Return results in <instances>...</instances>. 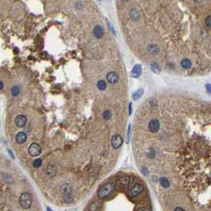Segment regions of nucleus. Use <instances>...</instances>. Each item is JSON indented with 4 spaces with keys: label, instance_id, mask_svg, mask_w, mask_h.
Listing matches in <instances>:
<instances>
[{
    "label": "nucleus",
    "instance_id": "f257e3e1",
    "mask_svg": "<svg viewBox=\"0 0 211 211\" xmlns=\"http://www.w3.org/2000/svg\"><path fill=\"white\" fill-rule=\"evenodd\" d=\"M115 190V185L113 183H107L106 184L102 186L98 192V197L101 199L107 198L112 195Z\"/></svg>",
    "mask_w": 211,
    "mask_h": 211
},
{
    "label": "nucleus",
    "instance_id": "f03ea898",
    "mask_svg": "<svg viewBox=\"0 0 211 211\" xmlns=\"http://www.w3.org/2000/svg\"><path fill=\"white\" fill-rule=\"evenodd\" d=\"M32 202H33L32 195L28 192H24L20 196L19 203L23 209H29L31 206Z\"/></svg>",
    "mask_w": 211,
    "mask_h": 211
},
{
    "label": "nucleus",
    "instance_id": "7ed1b4c3",
    "mask_svg": "<svg viewBox=\"0 0 211 211\" xmlns=\"http://www.w3.org/2000/svg\"><path fill=\"white\" fill-rule=\"evenodd\" d=\"M143 191H144V186L137 183L130 188L129 191V196L130 198H135L137 195H140Z\"/></svg>",
    "mask_w": 211,
    "mask_h": 211
},
{
    "label": "nucleus",
    "instance_id": "20e7f679",
    "mask_svg": "<svg viewBox=\"0 0 211 211\" xmlns=\"http://www.w3.org/2000/svg\"><path fill=\"white\" fill-rule=\"evenodd\" d=\"M41 147L37 143H32L29 147V153L32 156H37L41 153Z\"/></svg>",
    "mask_w": 211,
    "mask_h": 211
},
{
    "label": "nucleus",
    "instance_id": "39448f33",
    "mask_svg": "<svg viewBox=\"0 0 211 211\" xmlns=\"http://www.w3.org/2000/svg\"><path fill=\"white\" fill-rule=\"evenodd\" d=\"M123 139L119 134H114L111 139V145L114 149H119L122 145Z\"/></svg>",
    "mask_w": 211,
    "mask_h": 211
},
{
    "label": "nucleus",
    "instance_id": "423d86ee",
    "mask_svg": "<svg viewBox=\"0 0 211 211\" xmlns=\"http://www.w3.org/2000/svg\"><path fill=\"white\" fill-rule=\"evenodd\" d=\"M106 79L107 81L111 83V84H114L119 80L118 75L115 72H110L107 74L106 76Z\"/></svg>",
    "mask_w": 211,
    "mask_h": 211
},
{
    "label": "nucleus",
    "instance_id": "0eeeda50",
    "mask_svg": "<svg viewBox=\"0 0 211 211\" xmlns=\"http://www.w3.org/2000/svg\"><path fill=\"white\" fill-rule=\"evenodd\" d=\"M149 129L152 133L158 132V130L160 129V122L158 120L154 119V120L150 121L149 123Z\"/></svg>",
    "mask_w": 211,
    "mask_h": 211
},
{
    "label": "nucleus",
    "instance_id": "6e6552de",
    "mask_svg": "<svg viewBox=\"0 0 211 211\" xmlns=\"http://www.w3.org/2000/svg\"><path fill=\"white\" fill-rule=\"evenodd\" d=\"M15 124L18 127L22 128L26 125V117L24 115H18L15 118Z\"/></svg>",
    "mask_w": 211,
    "mask_h": 211
},
{
    "label": "nucleus",
    "instance_id": "1a4fd4ad",
    "mask_svg": "<svg viewBox=\"0 0 211 211\" xmlns=\"http://www.w3.org/2000/svg\"><path fill=\"white\" fill-rule=\"evenodd\" d=\"M142 73V66L141 64H136L135 66L133 68L131 72V76L133 78H138L139 76L141 75Z\"/></svg>",
    "mask_w": 211,
    "mask_h": 211
},
{
    "label": "nucleus",
    "instance_id": "9d476101",
    "mask_svg": "<svg viewBox=\"0 0 211 211\" xmlns=\"http://www.w3.org/2000/svg\"><path fill=\"white\" fill-rule=\"evenodd\" d=\"M104 34V30L101 26H96L94 29V35L95 37L96 38L98 39H100L102 38V36Z\"/></svg>",
    "mask_w": 211,
    "mask_h": 211
},
{
    "label": "nucleus",
    "instance_id": "9b49d317",
    "mask_svg": "<svg viewBox=\"0 0 211 211\" xmlns=\"http://www.w3.org/2000/svg\"><path fill=\"white\" fill-rule=\"evenodd\" d=\"M27 135L24 132H19L16 135V142L18 144H23L26 141Z\"/></svg>",
    "mask_w": 211,
    "mask_h": 211
},
{
    "label": "nucleus",
    "instance_id": "f8f14e48",
    "mask_svg": "<svg viewBox=\"0 0 211 211\" xmlns=\"http://www.w3.org/2000/svg\"><path fill=\"white\" fill-rule=\"evenodd\" d=\"M60 191L64 194V195L72 194V187L69 184H64L60 187Z\"/></svg>",
    "mask_w": 211,
    "mask_h": 211
},
{
    "label": "nucleus",
    "instance_id": "ddd939ff",
    "mask_svg": "<svg viewBox=\"0 0 211 211\" xmlns=\"http://www.w3.org/2000/svg\"><path fill=\"white\" fill-rule=\"evenodd\" d=\"M181 66L184 69H188L191 67V61L190 60L187 58H184L181 60V63H180Z\"/></svg>",
    "mask_w": 211,
    "mask_h": 211
},
{
    "label": "nucleus",
    "instance_id": "4468645a",
    "mask_svg": "<svg viewBox=\"0 0 211 211\" xmlns=\"http://www.w3.org/2000/svg\"><path fill=\"white\" fill-rule=\"evenodd\" d=\"M143 94H144V89L143 88H140V89H138L137 91L133 93V99L134 101H137L138 99L141 98Z\"/></svg>",
    "mask_w": 211,
    "mask_h": 211
},
{
    "label": "nucleus",
    "instance_id": "2eb2a0df",
    "mask_svg": "<svg viewBox=\"0 0 211 211\" xmlns=\"http://www.w3.org/2000/svg\"><path fill=\"white\" fill-rule=\"evenodd\" d=\"M118 183L122 186H128L130 183V179L127 176H123L118 179Z\"/></svg>",
    "mask_w": 211,
    "mask_h": 211
},
{
    "label": "nucleus",
    "instance_id": "dca6fc26",
    "mask_svg": "<svg viewBox=\"0 0 211 211\" xmlns=\"http://www.w3.org/2000/svg\"><path fill=\"white\" fill-rule=\"evenodd\" d=\"M45 173H46L47 175H55L56 173V168L53 166V165H49V166H48L46 168H45Z\"/></svg>",
    "mask_w": 211,
    "mask_h": 211
},
{
    "label": "nucleus",
    "instance_id": "f3484780",
    "mask_svg": "<svg viewBox=\"0 0 211 211\" xmlns=\"http://www.w3.org/2000/svg\"><path fill=\"white\" fill-rule=\"evenodd\" d=\"M160 185L162 187L164 188H168L170 186V182L168 179L165 178V177H161L160 179Z\"/></svg>",
    "mask_w": 211,
    "mask_h": 211
},
{
    "label": "nucleus",
    "instance_id": "a211bd4d",
    "mask_svg": "<svg viewBox=\"0 0 211 211\" xmlns=\"http://www.w3.org/2000/svg\"><path fill=\"white\" fill-rule=\"evenodd\" d=\"M130 18L134 21H137L140 18V13L137 10H132L130 11Z\"/></svg>",
    "mask_w": 211,
    "mask_h": 211
},
{
    "label": "nucleus",
    "instance_id": "6ab92c4d",
    "mask_svg": "<svg viewBox=\"0 0 211 211\" xmlns=\"http://www.w3.org/2000/svg\"><path fill=\"white\" fill-rule=\"evenodd\" d=\"M151 68H152V72L156 73V74H159L160 72V67L156 63H153L151 64Z\"/></svg>",
    "mask_w": 211,
    "mask_h": 211
},
{
    "label": "nucleus",
    "instance_id": "aec40b11",
    "mask_svg": "<svg viewBox=\"0 0 211 211\" xmlns=\"http://www.w3.org/2000/svg\"><path fill=\"white\" fill-rule=\"evenodd\" d=\"M97 87L99 90L101 91H104L106 88V83L104 80H99L98 83H97Z\"/></svg>",
    "mask_w": 211,
    "mask_h": 211
},
{
    "label": "nucleus",
    "instance_id": "412c9836",
    "mask_svg": "<svg viewBox=\"0 0 211 211\" xmlns=\"http://www.w3.org/2000/svg\"><path fill=\"white\" fill-rule=\"evenodd\" d=\"M20 93V89L19 87L18 86H14L12 88H11V94L13 96H18L19 95Z\"/></svg>",
    "mask_w": 211,
    "mask_h": 211
},
{
    "label": "nucleus",
    "instance_id": "4be33fe9",
    "mask_svg": "<svg viewBox=\"0 0 211 211\" xmlns=\"http://www.w3.org/2000/svg\"><path fill=\"white\" fill-rule=\"evenodd\" d=\"M102 116H103V118L104 119H106V120H109V119L111 118L112 114H111V112L109 110H105V111L103 112Z\"/></svg>",
    "mask_w": 211,
    "mask_h": 211
},
{
    "label": "nucleus",
    "instance_id": "5701e85b",
    "mask_svg": "<svg viewBox=\"0 0 211 211\" xmlns=\"http://www.w3.org/2000/svg\"><path fill=\"white\" fill-rule=\"evenodd\" d=\"M42 164V160L41 159H36L33 163V165L34 168H40Z\"/></svg>",
    "mask_w": 211,
    "mask_h": 211
},
{
    "label": "nucleus",
    "instance_id": "b1692460",
    "mask_svg": "<svg viewBox=\"0 0 211 211\" xmlns=\"http://www.w3.org/2000/svg\"><path fill=\"white\" fill-rule=\"evenodd\" d=\"M64 201L68 203L72 201V194H68V195H64Z\"/></svg>",
    "mask_w": 211,
    "mask_h": 211
},
{
    "label": "nucleus",
    "instance_id": "393cba45",
    "mask_svg": "<svg viewBox=\"0 0 211 211\" xmlns=\"http://www.w3.org/2000/svg\"><path fill=\"white\" fill-rule=\"evenodd\" d=\"M206 25L208 27H211V15H209V16L206 17Z\"/></svg>",
    "mask_w": 211,
    "mask_h": 211
},
{
    "label": "nucleus",
    "instance_id": "a878e982",
    "mask_svg": "<svg viewBox=\"0 0 211 211\" xmlns=\"http://www.w3.org/2000/svg\"><path fill=\"white\" fill-rule=\"evenodd\" d=\"M98 208V204L97 203H92L90 206V210L91 211H95Z\"/></svg>",
    "mask_w": 211,
    "mask_h": 211
},
{
    "label": "nucleus",
    "instance_id": "bb28decb",
    "mask_svg": "<svg viewBox=\"0 0 211 211\" xmlns=\"http://www.w3.org/2000/svg\"><path fill=\"white\" fill-rule=\"evenodd\" d=\"M206 88L207 90V91L210 94H211V84H206Z\"/></svg>",
    "mask_w": 211,
    "mask_h": 211
},
{
    "label": "nucleus",
    "instance_id": "cd10ccee",
    "mask_svg": "<svg viewBox=\"0 0 211 211\" xmlns=\"http://www.w3.org/2000/svg\"><path fill=\"white\" fill-rule=\"evenodd\" d=\"M137 211H149L147 208L145 207H141V208H139L137 210Z\"/></svg>",
    "mask_w": 211,
    "mask_h": 211
},
{
    "label": "nucleus",
    "instance_id": "c85d7f7f",
    "mask_svg": "<svg viewBox=\"0 0 211 211\" xmlns=\"http://www.w3.org/2000/svg\"><path fill=\"white\" fill-rule=\"evenodd\" d=\"M132 114V103L130 102L129 106V114L130 115Z\"/></svg>",
    "mask_w": 211,
    "mask_h": 211
},
{
    "label": "nucleus",
    "instance_id": "c756f323",
    "mask_svg": "<svg viewBox=\"0 0 211 211\" xmlns=\"http://www.w3.org/2000/svg\"><path fill=\"white\" fill-rule=\"evenodd\" d=\"M129 133H130V125H129V128H128V133H127V143H128V142H129Z\"/></svg>",
    "mask_w": 211,
    "mask_h": 211
},
{
    "label": "nucleus",
    "instance_id": "7c9ffc66",
    "mask_svg": "<svg viewBox=\"0 0 211 211\" xmlns=\"http://www.w3.org/2000/svg\"><path fill=\"white\" fill-rule=\"evenodd\" d=\"M174 211H185V210L184 209H183V208L181 207H176Z\"/></svg>",
    "mask_w": 211,
    "mask_h": 211
},
{
    "label": "nucleus",
    "instance_id": "2f4dec72",
    "mask_svg": "<svg viewBox=\"0 0 211 211\" xmlns=\"http://www.w3.org/2000/svg\"><path fill=\"white\" fill-rule=\"evenodd\" d=\"M8 153L10 154V156H11V157H12V158L14 159V156L13 152H11V150H10V149H8Z\"/></svg>",
    "mask_w": 211,
    "mask_h": 211
},
{
    "label": "nucleus",
    "instance_id": "473e14b6",
    "mask_svg": "<svg viewBox=\"0 0 211 211\" xmlns=\"http://www.w3.org/2000/svg\"><path fill=\"white\" fill-rule=\"evenodd\" d=\"M3 87H4L3 83L2 82V81H0V90L3 89Z\"/></svg>",
    "mask_w": 211,
    "mask_h": 211
},
{
    "label": "nucleus",
    "instance_id": "72a5a7b5",
    "mask_svg": "<svg viewBox=\"0 0 211 211\" xmlns=\"http://www.w3.org/2000/svg\"><path fill=\"white\" fill-rule=\"evenodd\" d=\"M47 210H48V211H53L52 210H51V209H50L49 207H47Z\"/></svg>",
    "mask_w": 211,
    "mask_h": 211
}]
</instances>
